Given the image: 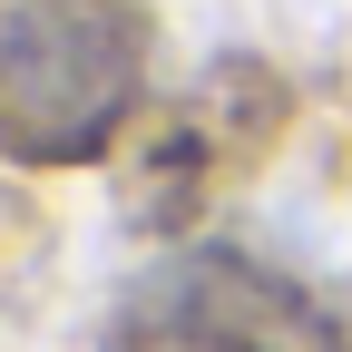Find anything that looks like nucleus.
I'll list each match as a JSON object with an SVG mask.
<instances>
[{
  "instance_id": "nucleus-1",
  "label": "nucleus",
  "mask_w": 352,
  "mask_h": 352,
  "mask_svg": "<svg viewBox=\"0 0 352 352\" xmlns=\"http://www.w3.org/2000/svg\"><path fill=\"white\" fill-rule=\"evenodd\" d=\"M138 59L118 0H0V147L39 166L98 157L138 98Z\"/></svg>"
},
{
  "instance_id": "nucleus-2",
  "label": "nucleus",
  "mask_w": 352,
  "mask_h": 352,
  "mask_svg": "<svg viewBox=\"0 0 352 352\" xmlns=\"http://www.w3.org/2000/svg\"><path fill=\"white\" fill-rule=\"evenodd\" d=\"M127 352H342V333L294 284L254 274L235 254H196L138 303Z\"/></svg>"
}]
</instances>
